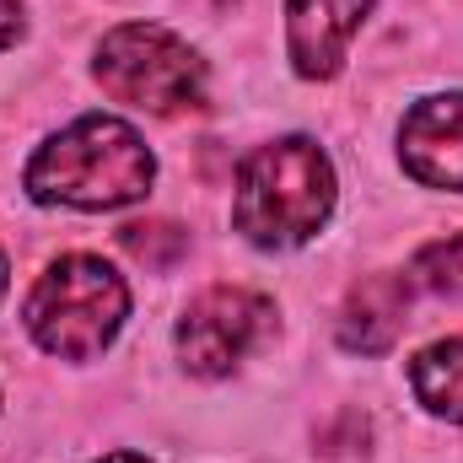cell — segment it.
<instances>
[{
    "mask_svg": "<svg viewBox=\"0 0 463 463\" xmlns=\"http://www.w3.org/2000/svg\"><path fill=\"white\" fill-rule=\"evenodd\" d=\"M151 151L146 140L114 114H87L60 129L38 156L27 162V194L38 205H71V211H118L146 200L151 189Z\"/></svg>",
    "mask_w": 463,
    "mask_h": 463,
    "instance_id": "1",
    "label": "cell"
},
{
    "mask_svg": "<svg viewBox=\"0 0 463 463\" xmlns=\"http://www.w3.org/2000/svg\"><path fill=\"white\" fill-rule=\"evenodd\" d=\"M335 211V167L318 140L286 135L259 146L237 173L232 227L253 248H302Z\"/></svg>",
    "mask_w": 463,
    "mask_h": 463,
    "instance_id": "2",
    "label": "cell"
},
{
    "mask_svg": "<svg viewBox=\"0 0 463 463\" xmlns=\"http://www.w3.org/2000/svg\"><path fill=\"white\" fill-rule=\"evenodd\" d=\"M124 313H129V291L118 269L103 264L98 253L54 259L22 307L27 335L60 361H92L98 350H109L124 329Z\"/></svg>",
    "mask_w": 463,
    "mask_h": 463,
    "instance_id": "3",
    "label": "cell"
},
{
    "mask_svg": "<svg viewBox=\"0 0 463 463\" xmlns=\"http://www.w3.org/2000/svg\"><path fill=\"white\" fill-rule=\"evenodd\" d=\"M92 71L109 98L146 109V114H184V109H200V98H205V60L156 22L114 27L98 43Z\"/></svg>",
    "mask_w": 463,
    "mask_h": 463,
    "instance_id": "4",
    "label": "cell"
},
{
    "mask_svg": "<svg viewBox=\"0 0 463 463\" xmlns=\"http://www.w3.org/2000/svg\"><path fill=\"white\" fill-rule=\"evenodd\" d=\"M275 329V302L242 286H211L178 318V355L194 377H227Z\"/></svg>",
    "mask_w": 463,
    "mask_h": 463,
    "instance_id": "5",
    "label": "cell"
},
{
    "mask_svg": "<svg viewBox=\"0 0 463 463\" xmlns=\"http://www.w3.org/2000/svg\"><path fill=\"white\" fill-rule=\"evenodd\" d=\"M404 173L426 189H463V92L420 98L399 124Z\"/></svg>",
    "mask_w": 463,
    "mask_h": 463,
    "instance_id": "6",
    "label": "cell"
},
{
    "mask_svg": "<svg viewBox=\"0 0 463 463\" xmlns=\"http://www.w3.org/2000/svg\"><path fill=\"white\" fill-rule=\"evenodd\" d=\"M372 0H286V43L291 65L307 81H329L345 65V49Z\"/></svg>",
    "mask_w": 463,
    "mask_h": 463,
    "instance_id": "7",
    "label": "cell"
},
{
    "mask_svg": "<svg viewBox=\"0 0 463 463\" xmlns=\"http://www.w3.org/2000/svg\"><path fill=\"white\" fill-rule=\"evenodd\" d=\"M404 313H410V280L404 275H366L355 280L340 307V345L355 355H383L404 335Z\"/></svg>",
    "mask_w": 463,
    "mask_h": 463,
    "instance_id": "8",
    "label": "cell"
},
{
    "mask_svg": "<svg viewBox=\"0 0 463 463\" xmlns=\"http://www.w3.org/2000/svg\"><path fill=\"white\" fill-rule=\"evenodd\" d=\"M410 388L437 420L463 426V340H437L420 350L410 361Z\"/></svg>",
    "mask_w": 463,
    "mask_h": 463,
    "instance_id": "9",
    "label": "cell"
},
{
    "mask_svg": "<svg viewBox=\"0 0 463 463\" xmlns=\"http://www.w3.org/2000/svg\"><path fill=\"white\" fill-rule=\"evenodd\" d=\"M118 242H124V253H135L151 269H173L189 253V232L173 227V222H129L118 232Z\"/></svg>",
    "mask_w": 463,
    "mask_h": 463,
    "instance_id": "10",
    "label": "cell"
},
{
    "mask_svg": "<svg viewBox=\"0 0 463 463\" xmlns=\"http://www.w3.org/2000/svg\"><path fill=\"white\" fill-rule=\"evenodd\" d=\"M410 275H415L426 291L463 297V232H458V237H442V242H426V248L415 253Z\"/></svg>",
    "mask_w": 463,
    "mask_h": 463,
    "instance_id": "11",
    "label": "cell"
},
{
    "mask_svg": "<svg viewBox=\"0 0 463 463\" xmlns=\"http://www.w3.org/2000/svg\"><path fill=\"white\" fill-rule=\"evenodd\" d=\"M22 38V0H0V49Z\"/></svg>",
    "mask_w": 463,
    "mask_h": 463,
    "instance_id": "12",
    "label": "cell"
},
{
    "mask_svg": "<svg viewBox=\"0 0 463 463\" xmlns=\"http://www.w3.org/2000/svg\"><path fill=\"white\" fill-rule=\"evenodd\" d=\"M103 463H146V458H135V453H109Z\"/></svg>",
    "mask_w": 463,
    "mask_h": 463,
    "instance_id": "13",
    "label": "cell"
},
{
    "mask_svg": "<svg viewBox=\"0 0 463 463\" xmlns=\"http://www.w3.org/2000/svg\"><path fill=\"white\" fill-rule=\"evenodd\" d=\"M5 275H11V269H5V253H0V297H5Z\"/></svg>",
    "mask_w": 463,
    "mask_h": 463,
    "instance_id": "14",
    "label": "cell"
},
{
    "mask_svg": "<svg viewBox=\"0 0 463 463\" xmlns=\"http://www.w3.org/2000/svg\"><path fill=\"white\" fill-rule=\"evenodd\" d=\"M216 5H232V0H216Z\"/></svg>",
    "mask_w": 463,
    "mask_h": 463,
    "instance_id": "15",
    "label": "cell"
}]
</instances>
